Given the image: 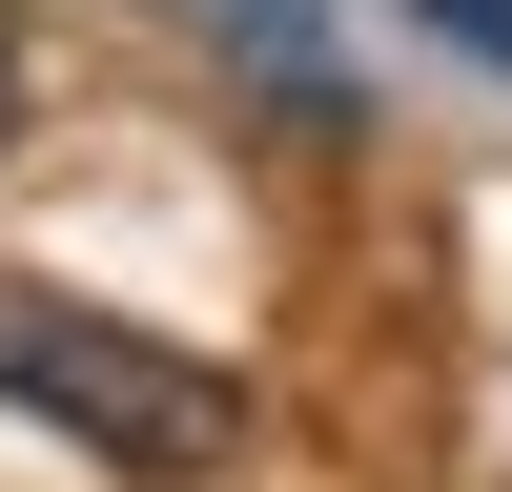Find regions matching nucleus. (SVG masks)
<instances>
[{
	"instance_id": "f257e3e1",
	"label": "nucleus",
	"mask_w": 512,
	"mask_h": 492,
	"mask_svg": "<svg viewBox=\"0 0 512 492\" xmlns=\"http://www.w3.org/2000/svg\"><path fill=\"white\" fill-rule=\"evenodd\" d=\"M0 390H21L62 451H123V472H205V451L246 431L205 349H144V328H103V308H41V287L0 308Z\"/></svg>"
},
{
	"instance_id": "20e7f679",
	"label": "nucleus",
	"mask_w": 512,
	"mask_h": 492,
	"mask_svg": "<svg viewBox=\"0 0 512 492\" xmlns=\"http://www.w3.org/2000/svg\"><path fill=\"white\" fill-rule=\"evenodd\" d=\"M0 103H21V62H0Z\"/></svg>"
},
{
	"instance_id": "f03ea898",
	"label": "nucleus",
	"mask_w": 512,
	"mask_h": 492,
	"mask_svg": "<svg viewBox=\"0 0 512 492\" xmlns=\"http://www.w3.org/2000/svg\"><path fill=\"white\" fill-rule=\"evenodd\" d=\"M205 21H226V62H267L287 103H349V82H328V21H308V0H205Z\"/></svg>"
},
{
	"instance_id": "7ed1b4c3",
	"label": "nucleus",
	"mask_w": 512,
	"mask_h": 492,
	"mask_svg": "<svg viewBox=\"0 0 512 492\" xmlns=\"http://www.w3.org/2000/svg\"><path fill=\"white\" fill-rule=\"evenodd\" d=\"M431 41H472V62H512V0H410Z\"/></svg>"
}]
</instances>
